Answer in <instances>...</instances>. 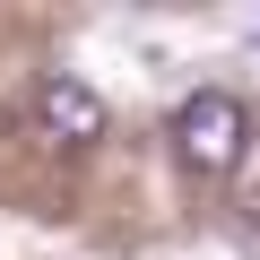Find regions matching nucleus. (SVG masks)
I'll list each match as a JSON object with an SVG mask.
<instances>
[{
    "mask_svg": "<svg viewBox=\"0 0 260 260\" xmlns=\"http://www.w3.org/2000/svg\"><path fill=\"white\" fill-rule=\"evenodd\" d=\"M243 104L225 95V87H200L182 113H174V148H182V165L191 174H234L243 165Z\"/></svg>",
    "mask_w": 260,
    "mask_h": 260,
    "instance_id": "obj_1",
    "label": "nucleus"
},
{
    "mask_svg": "<svg viewBox=\"0 0 260 260\" xmlns=\"http://www.w3.org/2000/svg\"><path fill=\"white\" fill-rule=\"evenodd\" d=\"M35 121L52 130L61 148H87V139H104V95H95L87 78H61V70H52V78L35 87Z\"/></svg>",
    "mask_w": 260,
    "mask_h": 260,
    "instance_id": "obj_2",
    "label": "nucleus"
}]
</instances>
